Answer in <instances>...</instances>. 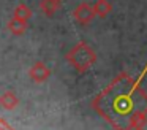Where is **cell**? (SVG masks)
<instances>
[{"label": "cell", "instance_id": "8992f818", "mask_svg": "<svg viewBox=\"0 0 147 130\" xmlns=\"http://www.w3.org/2000/svg\"><path fill=\"white\" fill-rule=\"evenodd\" d=\"M146 122H147L146 111H142V110L134 111V113L131 114V117H130V127L134 129V130H141L144 125H146Z\"/></svg>", "mask_w": 147, "mask_h": 130}, {"label": "cell", "instance_id": "6da1fadb", "mask_svg": "<svg viewBox=\"0 0 147 130\" xmlns=\"http://www.w3.org/2000/svg\"><path fill=\"white\" fill-rule=\"evenodd\" d=\"M67 60L74 67L76 71L84 73L95 63L96 54L93 52V49L87 43H78L76 46H73L70 49V52L67 54Z\"/></svg>", "mask_w": 147, "mask_h": 130}, {"label": "cell", "instance_id": "30bf717a", "mask_svg": "<svg viewBox=\"0 0 147 130\" xmlns=\"http://www.w3.org/2000/svg\"><path fill=\"white\" fill-rule=\"evenodd\" d=\"M7 125H8L7 122H3V120L0 119V130H5V127H7Z\"/></svg>", "mask_w": 147, "mask_h": 130}, {"label": "cell", "instance_id": "ba28073f", "mask_svg": "<svg viewBox=\"0 0 147 130\" xmlns=\"http://www.w3.org/2000/svg\"><path fill=\"white\" fill-rule=\"evenodd\" d=\"M93 10H95L96 16L105 18V16H108L109 13L112 11V5H111L109 0H96L95 5H93Z\"/></svg>", "mask_w": 147, "mask_h": 130}, {"label": "cell", "instance_id": "277c9868", "mask_svg": "<svg viewBox=\"0 0 147 130\" xmlns=\"http://www.w3.org/2000/svg\"><path fill=\"white\" fill-rule=\"evenodd\" d=\"M18 105H19V98H18V95L14 94V92L7 91L0 95V106L3 108V110L13 111Z\"/></svg>", "mask_w": 147, "mask_h": 130}, {"label": "cell", "instance_id": "9c48e42d", "mask_svg": "<svg viewBox=\"0 0 147 130\" xmlns=\"http://www.w3.org/2000/svg\"><path fill=\"white\" fill-rule=\"evenodd\" d=\"M13 18L27 22L32 18V10L27 5H24V3H19V5H16V8H14V11H13Z\"/></svg>", "mask_w": 147, "mask_h": 130}, {"label": "cell", "instance_id": "52a82bcc", "mask_svg": "<svg viewBox=\"0 0 147 130\" xmlns=\"http://www.w3.org/2000/svg\"><path fill=\"white\" fill-rule=\"evenodd\" d=\"M40 8L46 16H52L55 14V11H59L60 8V0H41Z\"/></svg>", "mask_w": 147, "mask_h": 130}, {"label": "cell", "instance_id": "3957f363", "mask_svg": "<svg viewBox=\"0 0 147 130\" xmlns=\"http://www.w3.org/2000/svg\"><path fill=\"white\" fill-rule=\"evenodd\" d=\"M49 75H51V70H49L48 65H46V63H43V62H35L32 65V68L29 70L30 79H32L33 82H36V84L45 82L46 79L49 78Z\"/></svg>", "mask_w": 147, "mask_h": 130}, {"label": "cell", "instance_id": "5b68a950", "mask_svg": "<svg viewBox=\"0 0 147 130\" xmlns=\"http://www.w3.org/2000/svg\"><path fill=\"white\" fill-rule=\"evenodd\" d=\"M7 29L10 30V33H13V35H22L24 32L27 30V22L21 21V19H16V18H11L10 21L7 22Z\"/></svg>", "mask_w": 147, "mask_h": 130}, {"label": "cell", "instance_id": "7a4b0ae2", "mask_svg": "<svg viewBox=\"0 0 147 130\" xmlns=\"http://www.w3.org/2000/svg\"><path fill=\"white\" fill-rule=\"evenodd\" d=\"M95 16H96V13L93 10V5H89V3H79L73 11V19L81 25H86L89 22H92Z\"/></svg>", "mask_w": 147, "mask_h": 130}]
</instances>
